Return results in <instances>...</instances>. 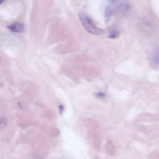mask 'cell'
Here are the masks:
<instances>
[{"label":"cell","mask_w":159,"mask_h":159,"mask_svg":"<svg viewBox=\"0 0 159 159\" xmlns=\"http://www.w3.org/2000/svg\"><path fill=\"white\" fill-rule=\"evenodd\" d=\"M5 1V0H0V4H2V3L4 2Z\"/></svg>","instance_id":"cell-11"},{"label":"cell","mask_w":159,"mask_h":159,"mask_svg":"<svg viewBox=\"0 0 159 159\" xmlns=\"http://www.w3.org/2000/svg\"><path fill=\"white\" fill-rule=\"evenodd\" d=\"M64 109V107L63 105L61 104L59 106V113L60 114H61L62 113Z\"/></svg>","instance_id":"cell-10"},{"label":"cell","mask_w":159,"mask_h":159,"mask_svg":"<svg viewBox=\"0 0 159 159\" xmlns=\"http://www.w3.org/2000/svg\"><path fill=\"white\" fill-rule=\"evenodd\" d=\"M113 11L111 8L109 6L106 7L105 10V14L106 20L108 21L111 17Z\"/></svg>","instance_id":"cell-6"},{"label":"cell","mask_w":159,"mask_h":159,"mask_svg":"<svg viewBox=\"0 0 159 159\" xmlns=\"http://www.w3.org/2000/svg\"><path fill=\"white\" fill-rule=\"evenodd\" d=\"M101 139L100 136L97 134H95L93 139V144L94 149L96 151H99L101 146Z\"/></svg>","instance_id":"cell-4"},{"label":"cell","mask_w":159,"mask_h":159,"mask_svg":"<svg viewBox=\"0 0 159 159\" xmlns=\"http://www.w3.org/2000/svg\"><path fill=\"white\" fill-rule=\"evenodd\" d=\"M119 34L118 31L116 30H113L110 32L109 37L111 39H115L116 38Z\"/></svg>","instance_id":"cell-8"},{"label":"cell","mask_w":159,"mask_h":159,"mask_svg":"<svg viewBox=\"0 0 159 159\" xmlns=\"http://www.w3.org/2000/svg\"><path fill=\"white\" fill-rule=\"evenodd\" d=\"M79 16L83 26L89 33L96 35L104 33V31L97 27L91 18L86 13L80 11L79 13Z\"/></svg>","instance_id":"cell-1"},{"label":"cell","mask_w":159,"mask_h":159,"mask_svg":"<svg viewBox=\"0 0 159 159\" xmlns=\"http://www.w3.org/2000/svg\"><path fill=\"white\" fill-rule=\"evenodd\" d=\"M0 128L1 129L5 128L7 125V120L5 116H2L0 118Z\"/></svg>","instance_id":"cell-7"},{"label":"cell","mask_w":159,"mask_h":159,"mask_svg":"<svg viewBox=\"0 0 159 159\" xmlns=\"http://www.w3.org/2000/svg\"><path fill=\"white\" fill-rule=\"evenodd\" d=\"M96 95L98 97L103 98L105 96V94L104 93L99 92L96 93Z\"/></svg>","instance_id":"cell-9"},{"label":"cell","mask_w":159,"mask_h":159,"mask_svg":"<svg viewBox=\"0 0 159 159\" xmlns=\"http://www.w3.org/2000/svg\"><path fill=\"white\" fill-rule=\"evenodd\" d=\"M83 123L85 126L89 128L91 130H96L99 126V124L98 121L89 118L84 119Z\"/></svg>","instance_id":"cell-2"},{"label":"cell","mask_w":159,"mask_h":159,"mask_svg":"<svg viewBox=\"0 0 159 159\" xmlns=\"http://www.w3.org/2000/svg\"><path fill=\"white\" fill-rule=\"evenodd\" d=\"M106 148L107 152L110 155L113 156L115 152V147L112 141L108 140L106 143Z\"/></svg>","instance_id":"cell-5"},{"label":"cell","mask_w":159,"mask_h":159,"mask_svg":"<svg viewBox=\"0 0 159 159\" xmlns=\"http://www.w3.org/2000/svg\"><path fill=\"white\" fill-rule=\"evenodd\" d=\"M7 28L11 31L14 32H20L24 29V24L21 23H15L7 26Z\"/></svg>","instance_id":"cell-3"}]
</instances>
